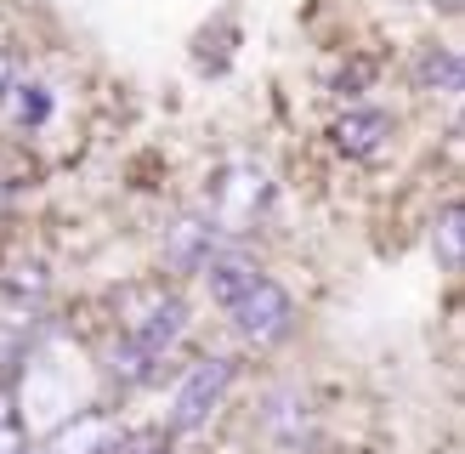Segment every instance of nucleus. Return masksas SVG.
I'll list each match as a JSON object with an SVG mask.
<instances>
[{
	"instance_id": "nucleus-6",
	"label": "nucleus",
	"mask_w": 465,
	"mask_h": 454,
	"mask_svg": "<svg viewBox=\"0 0 465 454\" xmlns=\"http://www.w3.org/2000/svg\"><path fill=\"white\" fill-rule=\"evenodd\" d=\"M437 250H443V267L460 272L465 262V227H460V204H449L443 211V227H437Z\"/></svg>"
},
{
	"instance_id": "nucleus-2",
	"label": "nucleus",
	"mask_w": 465,
	"mask_h": 454,
	"mask_svg": "<svg viewBox=\"0 0 465 454\" xmlns=\"http://www.w3.org/2000/svg\"><path fill=\"white\" fill-rule=\"evenodd\" d=\"M232 324H239L250 340H284L290 324H295V301H290V290L267 279V272H255V279L244 284V295L232 307H222Z\"/></svg>"
},
{
	"instance_id": "nucleus-7",
	"label": "nucleus",
	"mask_w": 465,
	"mask_h": 454,
	"mask_svg": "<svg viewBox=\"0 0 465 454\" xmlns=\"http://www.w3.org/2000/svg\"><path fill=\"white\" fill-rule=\"evenodd\" d=\"M17 74H23V63H17V52H6V45H0V108L12 103V91H17Z\"/></svg>"
},
{
	"instance_id": "nucleus-4",
	"label": "nucleus",
	"mask_w": 465,
	"mask_h": 454,
	"mask_svg": "<svg viewBox=\"0 0 465 454\" xmlns=\"http://www.w3.org/2000/svg\"><path fill=\"white\" fill-rule=\"evenodd\" d=\"M120 438H125V431L114 426L108 415L85 409L74 426H63V438L52 443V454H120Z\"/></svg>"
},
{
	"instance_id": "nucleus-1",
	"label": "nucleus",
	"mask_w": 465,
	"mask_h": 454,
	"mask_svg": "<svg viewBox=\"0 0 465 454\" xmlns=\"http://www.w3.org/2000/svg\"><path fill=\"white\" fill-rule=\"evenodd\" d=\"M239 380V363L232 358H199L188 375H182V386H176V398H171V431H193V426H204L222 409V398H227V386Z\"/></svg>"
},
{
	"instance_id": "nucleus-3",
	"label": "nucleus",
	"mask_w": 465,
	"mask_h": 454,
	"mask_svg": "<svg viewBox=\"0 0 465 454\" xmlns=\"http://www.w3.org/2000/svg\"><path fill=\"white\" fill-rule=\"evenodd\" d=\"M386 136H391V120L381 108H346L335 120V148L346 159H381L386 153Z\"/></svg>"
},
{
	"instance_id": "nucleus-5",
	"label": "nucleus",
	"mask_w": 465,
	"mask_h": 454,
	"mask_svg": "<svg viewBox=\"0 0 465 454\" xmlns=\"http://www.w3.org/2000/svg\"><path fill=\"white\" fill-rule=\"evenodd\" d=\"M420 91H443V97H460V52L454 45H426L420 68H414Z\"/></svg>"
}]
</instances>
